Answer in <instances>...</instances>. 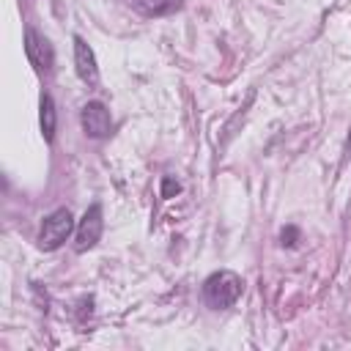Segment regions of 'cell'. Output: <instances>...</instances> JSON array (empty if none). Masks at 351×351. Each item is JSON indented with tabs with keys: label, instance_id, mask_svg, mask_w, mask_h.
<instances>
[{
	"label": "cell",
	"instance_id": "3",
	"mask_svg": "<svg viewBox=\"0 0 351 351\" xmlns=\"http://www.w3.org/2000/svg\"><path fill=\"white\" fill-rule=\"evenodd\" d=\"M80 123H82V132L93 140H104L110 137L112 132V118H110V110L101 104V101H88L80 112Z\"/></svg>",
	"mask_w": 351,
	"mask_h": 351
},
{
	"label": "cell",
	"instance_id": "6",
	"mask_svg": "<svg viewBox=\"0 0 351 351\" xmlns=\"http://www.w3.org/2000/svg\"><path fill=\"white\" fill-rule=\"evenodd\" d=\"M74 69H77V77L88 85H96L99 82V66H96V55L93 49L85 44V38L74 36Z\"/></svg>",
	"mask_w": 351,
	"mask_h": 351
},
{
	"label": "cell",
	"instance_id": "8",
	"mask_svg": "<svg viewBox=\"0 0 351 351\" xmlns=\"http://www.w3.org/2000/svg\"><path fill=\"white\" fill-rule=\"evenodd\" d=\"M181 192V184L173 178V176H165L162 178V197H173V195H178Z\"/></svg>",
	"mask_w": 351,
	"mask_h": 351
},
{
	"label": "cell",
	"instance_id": "7",
	"mask_svg": "<svg viewBox=\"0 0 351 351\" xmlns=\"http://www.w3.org/2000/svg\"><path fill=\"white\" fill-rule=\"evenodd\" d=\"M38 121H41V134L47 143L55 140V123H58V115H55V101L49 93H41L38 99Z\"/></svg>",
	"mask_w": 351,
	"mask_h": 351
},
{
	"label": "cell",
	"instance_id": "1",
	"mask_svg": "<svg viewBox=\"0 0 351 351\" xmlns=\"http://www.w3.org/2000/svg\"><path fill=\"white\" fill-rule=\"evenodd\" d=\"M241 291H244V280L236 271L222 269V271H214V274L206 277V282H203V302L211 310H228V307H233L239 302Z\"/></svg>",
	"mask_w": 351,
	"mask_h": 351
},
{
	"label": "cell",
	"instance_id": "4",
	"mask_svg": "<svg viewBox=\"0 0 351 351\" xmlns=\"http://www.w3.org/2000/svg\"><path fill=\"white\" fill-rule=\"evenodd\" d=\"M101 228H104L101 206H99V203H93V206H90V208L82 214V219H80V225H77L74 250H77V252H85V250L96 247V241L101 239Z\"/></svg>",
	"mask_w": 351,
	"mask_h": 351
},
{
	"label": "cell",
	"instance_id": "5",
	"mask_svg": "<svg viewBox=\"0 0 351 351\" xmlns=\"http://www.w3.org/2000/svg\"><path fill=\"white\" fill-rule=\"evenodd\" d=\"M25 52H27V60H30L38 71H49L52 63H55L52 44H49L36 27H27V30H25Z\"/></svg>",
	"mask_w": 351,
	"mask_h": 351
},
{
	"label": "cell",
	"instance_id": "2",
	"mask_svg": "<svg viewBox=\"0 0 351 351\" xmlns=\"http://www.w3.org/2000/svg\"><path fill=\"white\" fill-rule=\"evenodd\" d=\"M74 230V217L69 208H55L52 214L44 217L41 233H38V247L41 250H58Z\"/></svg>",
	"mask_w": 351,
	"mask_h": 351
},
{
	"label": "cell",
	"instance_id": "9",
	"mask_svg": "<svg viewBox=\"0 0 351 351\" xmlns=\"http://www.w3.org/2000/svg\"><path fill=\"white\" fill-rule=\"evenodd\" d=\"M296 236H299V233H296V228H285V230H282V244L293 247V244H296V241H293Z\"/></svg>",
	"mask_w": 351,
	"mask_h": 351
}]
</instances>
